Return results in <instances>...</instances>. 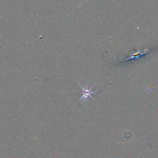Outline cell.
<instances>
[{
  "label": "cell",
  "instance_id": "1",
  "mask_svg": "<svg viewBox=\"0 0 158 158\" xmlns=\"http://www.w3.org/2000/svg\"><path fill=\"white\" fill-rule=\"evenodd\" d=\"M79 86H80V88L82 89L83 91H82V95H81V96L80 97V98L79 99V100H78V101H80V100H81V99L86 100L88 98H91L92 99H93V98L92 97V94L96 93V91H93L91 90V89L93 88V86H91V87L89 88H88L87 86L85 87V88H84V87H83L82 85H79Z\"/></svg>",
  "mask_w": 158,
  "mask_h": 158
},
{
  "label": "cell",
  "instance_id": "2",
  "mask_svg": "<svg viewBox=\"0 0 158 158\" xmlns=\"http://www.w3.org/2000/svg\"><path fill=\"white\" fill-rule=\"evenodd\" d=\"M147 51H143V52H141V53H139V54H138V53H136V54H133L131 56H130V57H128L127 59H125V60H130V59H133V58H136V57H138L139 56H141V55H143V54H144L145 53H146L147 52H146Z\"/></svg>",
  "mask_w": 158,
  "mask_h": 158
}]
</instances>
